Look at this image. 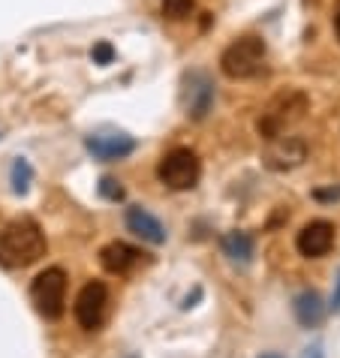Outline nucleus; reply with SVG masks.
Listing matches in <instances>:
<instances>
[{"label": "nucleus", "instance_id": "b1692460", "mask_svg": "<svg viewBox=\"0 0 340 358\" xmlns=\"http://www.w3.org/2000/svg\"><path fill=\"white\" fill-rule=\"evenodd\" d=\"M127 358H139V355H127Z\"/></svg>", "mask_w": 340, "mask_h": 358}, {"label": "nucleus", "instance_id": "1a4fd4ad", "mask_svg": "<svg viewBox=\"0 0 340 358\" xmlns=\"http://www.w3.org/2000/svg\"><path fill=\"white\" fill-rule=\"evenodd\" d=\"M295 247H298L302 256H307V259H319V256H325L334 247V226L328 220L307 223L302 232H298Z\"/></svg>", "mask_w": 340, "mask_h": 358}, {"label": "nucleus", "instance_id": "412c9836", "mask_svg": "<svg viewBox=\"0 0 340 358\" xmlns=\"http://www.w3.org/2000/svg\"><path fill=\"white\" fill-rule=\"evenodd\" d=\"M332 307L340 310V274H337V286H334V298H332Z\"/></svg>", "mask_w": 340, "mask_h": 358}, {"label": "nucleus", "instance_id": "2eb2a0df", "mask_svg": "<svg viewBox=\"0 0 340 358\" xmlns=\"http://www.w3.org/2000/svg\"><path fill=\"white\" fill-rule=\"evenodd\" d=\"M9 184H13V193H18V196H24L27 190H31L34 169H31V163H27L24 157H15L13 169H9Z\"/></svg>", "mask_w": 340, "mask_h": 358}, {"label": "nucleus", "instance_id": "6e6552de", "mask_svg": "<svg viewBox=\"0 0 340 358\" xmlns=\"http://www.w3.org/2000/svg\"><path fill=\"white\" fill-rule=\"evenodd\" d=\"M85 148L94 160H103V163H115V160H124L136 151V138L127 136L121 130H108V133H91L85 138Z\"/></svg>", "mask_w": 340, "mask_h": 358}, {"label": "nucleus", "instance_id": "dca6fc26", "mask_svg": "<svg viewBox=\"0 0 340 358\" xmlns=\"http://www.w3.org/2000/svg\"><path fill=\"white\" fill-rule=\"evenodd\" d=\"M193 0H160V13H163L166 18H172V22H181V18H187L190 13H193Z\"/></svg>", "mask_w": 340, "mask_h": 358}, {"label": "nucleus", "instance_id": "6ab92c4d", "mask_svg": "<svg viewBox=\"0 0 340 358\" xmlns=\"http://www.w3.org/2000/svg\"><path fill=\"white\" fill-rule=\"evenodd\" d=\"M313 196L319 202H334V199H340V187H334V190H316Z\"/></svg>", "mask_w": 340, "mask_h": 358}, {"label": "nucleus", "instance_id": "0eeeda50", "mask_svg": "<svg viewBox=\"0 0 340 358\" xmlns=\"http://www.w3.org/2000/svg\"><path fill=\"white\" fill-rule=\"evenodd\" d=\"M214 82L208 73H187L184 76V87H181V103L187 108V115L193 117V121H202V117L211 112L214 106Z\"/></svg>", "mask_w": 340, "mask_h": 358}, {"label": "nucleus", "instance_id": "20e7f679", "mask_svg": "<svg viewBox=\"0 0 340 358\" xmlns=\"http://www.w3.org/2000/svg\"><path fill=\"white\" fill-rule=\"evenodd\" d=\"M199 175H202V163L190 148H172L157 163V178L169 190H193L199 184Z\"/></svg>", "mask_w": 340, "mask_h": 358}, {"label": "nucleus", "instance_id": "7ed1b4c3", "mask_svg": "<svg viewBox=\"0 0 340 358\" xmlns=\"http://www.w3.org/2000/svg\"><path fill=\"white\" fill-rule=\"evenodd\" d=\"M265 55H268L265 39L241 36L223 52V57H220V69H223L229 78H253V76L262 73Z\"/></svg>", "mask_w": 340, "mask_h": 358}, {"label": "nucleus", "instance_id": "ddd939ff", "mask_svg": "<svg viewBox=\"0 0 340 358\" xmlns=\"http://www.w3.org/2000/svg\"><path fill=\"white\" fill-rule=\"evenodd\" d=\"M292 310H295V320H298L302 328H316L319 322L325 320V304H323V298H319V292H313V289L298 295Z\"/></svg>", "mask_w": 340, "mask_h": 358}, {"label": "nucleus", "instance_id": "9b49d317", "mask_svg": "<svg viewBox=\"0 0 340 358\" xmlns=\"http://www.w3.org/2000/svg\"><path fill=\"white\" fill-rule=\"evenodd\" d=\"M127 229L133 235L142 238V241H148V244H166V226L142 205L127 208Z\"/></svg>", "mask_w": 340, "mask_h": 358}, {"label": "nucleus", "instance_id": "423d86ee", "mask_svg": "<svg viewBox=\"0 0 340 358\" xmlns=\"http://www.w3.org/2000/svg\"><path fill=\"white\" fill-rule=\"evenodd\" d=\"M73 313H76V322L85 331H97L106 322V313H108V286L103 280L85 283L73 304Z\"/></svg>", "mask_w": 340, "mask_h": 358}, {"label": "nucleus", "instance_id": "f257e3e1", "mask_svg": "<svg viewBox=\"0 0 340 358\" xmlns=\"http://www.w3.org/2000/svg\"><path fill=\"white\" fill-rule=\"evenodd\" d=\"M45 256V232L31 217H18L0 232V268L22 271Z\"/></svg>", "mask_w": 340, "mask_h": 358}, {"label": "nucleus", "instance_id": "aec40b11", "mask_svg": "<svg viewBox=\"0 0 340 358\" xmlns=\"http://www.w3.org/2000/svg\"><path fill=\"white\" fill-rule=\"evenodd\" d=\"M302 358H325V352H323V346L319 343H313V346H307Z\"/></svg>", "mask_w": 340, "mask_h": 358}, {"label": "nucleus", "instance_id": "9d476101", "mask_svg": "<svg viewBox=\"0 0 340 358\" xmlns=\"http://www.w3.org/2000/svg\"><path fill=\"white\" fill-rule=\"evenodd\" d=\"M145 262H148L145 253L127 241H108L103 250H99V265H103L108 274H129L133 268L145 265Z\"/></svg>", "mask_w": 340, "mask_h": 358}, {"label": "nucleus", "instance_id": "a211bd4d", "mask_svg": "<svg viewBox=\"0 0 340 358\" xmlns=\"http://www.w3.org/2000/svg\"><path fill=\"white\" fill-rule=\"evenodd\" d=\"M112 57H115V48L108 43H97L94 45V61L97 64H112Z\"/></svg>", "mask_w": 340, "mask_h": 358}, {"label": "nucleus", "instance_id": "39448f33", "mask_svg": "<svg viewBox=\"0 0 340 358\" xmlns=\"http://www.w3.org/2000/svg\"><path fill=\"white\" fill-rule=\"evenodd\" d=\"M307 108V99L302 94L289 91V94H280L271 106H268V112L262 115V121H259V133H262L268 142L277 136H283V130L289 124H295L298 117L304 115Z\"/></svg>", "mask_w": 340, "mask_h": 358}, {"label": "nucleus", "instance_id": "4be33fe9", "mask_svg": "<svg viewBox=\"0 0 340 358\" xmlns=\"http://www.w3.org/2000/svg\"><path fill=\"white\" fill-rule=\"evenodd\" d=\"M334 34H337V39H340V13H337V18H334Z\"/></svg>", "mask_w": 340, "mask_h": 358}, {"label": "nucleus", "instance_id": "4468645a", "mask_svg": "<svg viewBox=\"0 0 340 358\" xmlns=\"http://www.w3.org/2000/svg\"><path fill=\"white\" fill-rule=\"evenodd\" d=\"M223 253L232 259L235 265H250L253 262V256H256V244H253V238H250L247 232H226L223 235Z\"/></svg>", "mask_w": 340, "mask_h": 358}, {"label": "nucleus", "instance_id": "f8f14e48", "mask_svg": "<svg viewBox=\"0 0 340 358\" xmlns=\"http://www.w3.org/2000/svg\"><path fill=\"white\" fill-rule=\"evenodd\" d=\"M307 148L302 138H292V136H277L271 138V145H268V154H265V163L271 169H292L304 160Z\"/></svg>", "mask_w": 340, "mask_h": 358}, {"label": "nucleus", "instance_id": "f03ea898", "mask_svg": "<svg viewBox=\"0 0 340 358\" xmlns=\"http://www.w3.org/2000/svg\"><path fill=\"white\" fill-rule=\"evenodd\" d=\"M31 301L43 320H61L66 310V271L64 268H45L31 283Z\"/></svg>", "mask_w": 340, "mask_h": 358}, {"label": "nucleus", "instance_id": "f3484780", "mask_svg": "<svg viewBox=\"0 0 340 358\" xmlns=\"http://www.w3.org/2000/svg\"><path fill=\"white\" fill-rule=\"evenodd\" d=\"M99 196L103 199H108V202H121L124 199V187H121V181L118 178H99Z\"/></svg>", "mask_w": 340, "mask_h": 358}, {"label": "nucleus", "instance_id": "5701e85b", "mask_svg": "<svg viewBox=\"0 0 340 358\" xmlns=\"http://www.w3.org/2000/svg\"><path fill=\"white\" fill-rule=\"evenodd\" d=\"M259 358H283V355H280V352H262Z\"/></svg>", "mask_w": 340, "mask_h": 358}]
</instances>
